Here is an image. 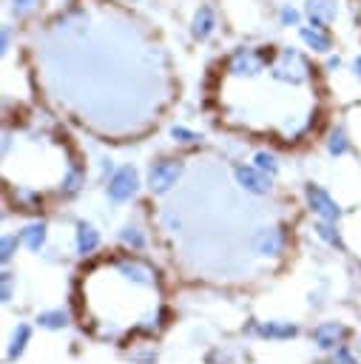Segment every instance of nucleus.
<instances>
[{"label":"nucleus","mask_w":361,"mask_h":364,"mask_svg":"<svg viewBox=\"0 0 361 364\" xmlns=\"http://www.w3.org/2000/svg\"><path fill=\"white\" fill-rule=\"evenodd\" d=\"M273 57H276L273 46H236L225 57V71L239 80H253L270 68Z\"/></svg>","instance_id":"1"},{"label":"nucleus","mask_w":361,"mask_h":364,"mask_svg":"<svg viewBox=\"0 0 361 364\" xmlns=\"http://www.w3.org/2000/svg\"><path fill=\"white\" fill-rule=\"evenodd\" d=\"M171 136H173L176 142H182V145H190V142L199 139V136H196L190 128H185V125H173V128H171Z\"/></svg>","instance_id":"17"},{"label":"nucleus","mask_w":361,"mask_h":364,"mask_svg":"<svg viewBox=\"0 0 361 364\" xmlns=\"http://www.w3.org/2000/svg\"><path fill=\"white\" fill-rule=\"evenodd\" d=\"M267 71L276 82H284V85H307L313 80V63L307 60V54H301L293 46L276 48V57Z\"/></svg>","instance_id":"2"},{"label":"nucleus","mask_w":361,"mask_h":364,"mask_svg":"<svg viewBox=\"0 0 361 364\" xmlns=\"http://www.w3.org/2000/svg\"><path fill=\"white\" fill-rule=\"evenodd\" d=\"M43 239H45V228H43V225H28V228H23V242H26L31 250H37V247L43 245Z\"/></svg>","instance_id":"15"},{"label":"nucleus","mask_w":361,"mask_h":364,"mask_svg":"<svg viewBox=\"0 0 361 364\" xmlns=\"http://www.w3.org/2000/svg\"><path fill=\"white\" fill-rule=\"evenodd\" d=\"M216 28H219V14H216V9H213L210 3H199V6L193 9V17H190V37H193L196 43H205V40H210V37L216 34Z\"/></svg>","instance_id":"5"},{"label":"nucleus","mask_w":361,"mask_h":364,"mask_svg":"<svg viewBox=\"0 0 361 364\" xmlns=\"http://www.w3.org/2000/svg\"><path fill=\"white\" fill-rule=\"evenodd\" d=\"M125 242L134 245V247H139V245H142V236H139L136 230H125Z\"/></svg>","instance_id":"22"},{"label":"nucleus","mask_w":361,"mask_h":364,"mask_svg":"<svg viewBox=\"0 0 361 364\" xmlns=\"http://www.w3.org/2000/svg\"><path fill=\"white\" fill-rule=\"evenodd\" d=\"M253 165L262 168V171H267L270 176L279 171V159H276V154H270V151H256V154H253Z\"/></svg>","instance_id":"13"},{"label":"nucleus","mask_w":361,"mask_h":364,"mask_svg":"<svg viewBox=\"0 0 361 364\" xmlns=\"http://www.w3.org/2000/svg\"><path fill=\"white\" fill-rule=\"evenodd\" d=\"M327 68L330 71H338L341 68V57L338 54H327Z\"/></svg>","instance_id":"23"},{"label":"nucleus","mask_w":361,"mask_h":364,"mask_svg":"<svg viewBox=\"0 0 361 364\" xmlns=\"http://www.w3.org/2000/svg\"><path fill=\"white\" fill-rule=\"evenodd\" d=\"M233 173H236V182H239L244 191H250V193H267L270 185H273V176H270L267 171L256 168V165H236Z\"/></svg>","instance_id":"8"},{"label":"nucleus","mask_w":361,"mask_h":364,"mask_svg":"<svg viewBox=\"0 0 361 364\" xmlns=\"http://www.w3.org/2000/svg\"><path fill=\"white\" fill-rule=\"evenodd\" d=\"M26 338H28V327H20V333L14 336V350H11V353H17V350L23 347V341H26Z\"/></svg>","instance_id":"21"},{"label":"nucleus","mask_w":361,"mask_h":364,"mask_svg":"<svg viewBox=\"0 0 361 364\" xmlns=\"http://www.w3.org/2000/svg\"><path fill=\"white\" fill-rule=\"evenodd\" d=\"M276 17H279V26H284V28H298V26L304 23V9H298L296 3H281L279 11H276Z\"/></svg>","instance_id":"10"},{"label":"nucleus","mask_w":361,"mask_h":364,"mask_svg":"<svg viewBox=\"0 0 361 364\" xmlns=\"http://www.w3.org/2000/svg\"><path fill=\"white\" fill-rule=\"evenodd\" d=\"M11 247H14V239H3V259H9V253H11Z\"/></svg>","instance_id":"25"},{"label":"nucleus","mask_w":361,"mask_h":364,"mask_svg":"<svg viewBox=\"0 0 361 364\" xmlns=\"http://www.w3.org/2000/svg\"><path fill=\"white\" fill-rule=\"evenodd\" d=\"M136 185H139L136 171H134L131 165H122V168H117V171L111 173V179H108V199L125 202V199H131V196L136 193Z\"/></svg>","instance_id":"6"},{"label":"nucleus","mask_w":361,"mask_h":364,"mask_svg":"<svg viewBox=\"0 0 361 364\" xmlns=\"http://www.w3.org/2000/svg\"><path fill=\"white\" fill-rule=\"evenodd\" d=\"M40 3H43V0H9V11H11L14 17H28L31 11L40 9Z\"/></svg>","instance_id":"16"},{"label":"nucleus","mask_w":361,"mask_h":364,"mask_svg":"<svg viewBox=\"0 0 361 364\" xmlns=\"http://www.w3.org/2000/svg\"><path fill=\"white\" fill-rule=\"evenodd\" d=\"M341 336H344V330H341L338 324H324V327H318V330H316V338L321 341V347H333Z\"/></svg>","instance_id":"12"},{"label":"nucleus","mask_w":361,"mask_h":364,"mask_svg":"<svg viewBox=\"0 0 361 364\" xmlns=\"http://www.w3.org/2000/svg\"><path fill=\"white\" fill-rule=\"evenodd\" d=\"M259 245H262V250H276L281 245V233L279 230H267V233H262Z\"/></svg>","instance_id":"18"},{"label":"nucleus","mask_w":361,"mask_h":364,"mask_svg":"<svg viewBox=\"0 0 361 364\" xmlns=\"http://www.w3.org/2000/svg\"><path fill=\"white\" fill-rule=\"evenodd\" d=\"M179 173H182V162L179 159H156L151 165V171H148V188L162 193V191L176 185Z\"/></svg>","instance_id":"4"},{"label":"nucleus","mask_w":361,"mask_h":364,"mask_svg":"<svg viewBox=\"0 0 361 364\" xmlns=\"http://www.w3.org/2000/svg\"><path fill=\"white\" fill-rule=\"evenodd\" d=\"M0 48L3 54L11 48V23H3V34H0Z\"/></svg>","instance_id":"19"},{"label":"nucleus","mask_w":361,"mask_h":364,"mask_svg":"<svg viewBox=\"0 0 361 364\" xmlns=\"http://www.w3.org/2000/svg\"><path fill=\"white\" fill-rule=\"evenodd\" d=\"M40 321H43V324H48V327H60V324H63L65 318H63L60 313H45V316H43Z\"/></svg>","instance_id":"20"},{"label":"nucleus","mask_w":361,"mask_h":364,"mask_svg":"<svg viewBox=\"0 0 361 364\" xmlns=\"http://www.w3.org/2000/svg\"><path fill=\"white\" fill-rule=\"evenodd\" d=\"M97 242H99L97 230L88 228V225H82V228H80V236H77V247H80L82 253H91V250L97 247Z\"/></svg>","instance_id":"14"},{"label":"nucleus","mask_w":361,"mask_h":364,"mask_svg":"<svg viewBox=\"0 0 361 364\" xmlns=\"http://www.w3.org/2000/svg\"><path fill=\"white\" fill-rule=\"evenodd\" d=\"M327 151H330L333 156H344V154L350 151V139H347V134H344L341 128H335V131L330 134V139H327Z\"/></svg>","instance_id":"11"},{"label":"nucleus","mask_w":361,"mask_h":364,"mask_svg":"<svg viewBox=\"0 0 361 364\" xmlns=\"http://www.w3.org/2000/svg\"><path fill=\"white\" fill-rule=\"evenodd\" d=\"M350 68H352V74H355V77L361 80V54H355V57H352V63H350Z\"/></svg>","instance_id":"24"},{"label":"nucleus","mask_w":361,"mask_h":364,"mask_svg":"<svg viewBox=\"0 0 361 364\" xmlns=\"http://www.w3.org/2000/svg\"><path fill=\"white\" fill-rule=\"evenodd\" d=\"M304 20L330 28L338 20V0H304Z\"/></svg>","instance_id":"7"},{"label":"nucleus","mask_w":361,"mask_h":364,"mask_svg":"<svg viewBox=\"0 0 361 364\" xmlns=\"http://www.w3.org/2000/svg\"><path fill=\"white\" fill-rule=\"evenodd\" d=\"M125 3H136V0H125Z\"/></svg>","instance_id":"26"},{"label":"nucleus","mask_w":361,"mask_h":364,"mask_svg":"<svg viewBox=\"0 0 361 364\" xmlns=\"http://www.w3.org/2000/svg\"><path fill=\"white\" fill-rule=\"evenodd\" d=\"M307 202H310V208H313L321 219H335V216H338V205H335L333 196H330L324 188H318V185H307Z\"/></svg>","instance_id":"9"},{"label":"nucleus","mask_w":361,"mask_h":364,"mask_svg":"<svg viewBox=\"0 0 361 364\" xmlns=\"http://www.w3.org/2000/svg\"><path fill=\"white\" fill-rule=\"evenodd\" d=\"M296 34H298V43L310 51V54H333V34H330V28H324V26H313V23H301L298 28H296Z\"/></svg>","instance_id":"3"}]
</instances>
